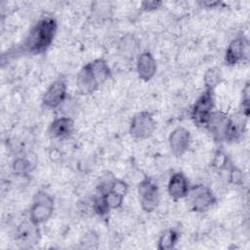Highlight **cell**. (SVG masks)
Segmentation results:
<instances>
[{"instance_id":"obj_25","label":"cell","mask_w":250,"mask_h":250,"mask_svg":"<svg viewBox=\"0 0 250 250\" xmlns=\"http://www.w3.org/2000/svg\"><path fill=\"white\" fill-rule=\"evenodd\" d=\"M94 211H95V214L99 216H105L110 211L102 194H99L94 198Z\"/></svg>"},{"instance_id":"obj_13","label":"cell","mask_w":250,"mask_h":250,"mask_svg":"<svg viewBox=\"0 0 250 250\" xmlns=\"http://www.w3.org/2000/svg\"><path fill=\"white\" fill-rule=\"evenodd\" d=\"M157 63L153 55L148 52H143L139 55L137 60V72L141 80L147 82L156 73Z\"/></svg>"},{"instance_id":"obj_29","label":"cell","mask_w":250,"mask_h":250,"mask_svg":"<svg viewBox=\"0 0 250 250\" xmlns=\"http://www.w3.org/2000/svg\"><path fill=\"white\" fill-rule=\"evenodd\" d=\"M200 4L206 8H216L217 6H220V1H203L200 2Z\"/></svg>"},{"instance_id":"obj_22","label":"cell","mask_w":250,"mask_h":250,"mask_svg":"<svg viewBox=\"0 0 250 250\" xmlns=\"http://www.w3.org/2000/svg\"><path fill=\"white\" fill-rule=\"evenodd\" d=\"M94 198L95 196H87L80 199L77 202L78 210L85 216H91L95 214L94 211Z\"/></svg>"},{"instance_id":"obj_2","label":"cell","mask_w":250,"mask_h":250,"mask_svg":"<svg viewBox=\"0 0 250 250\" xmlns=\"http://www.w3.org/2000/svg\"><path fill=\"white\" fill-rule=\"evenodd\" d=\"M111 76V69L104 59H96L81 67L77 74L76 86L82 95L97 91Z\"/></svg>"},{"instance_id":"obj_6","label":"cell","mask_w":250,"mask_h":250,"mask_svg":"<svg viewBox=\"0 0 250 250\" xmlns=\"http://www.w3.org/2000/svg\"><path fill=\"white\" fill-rule=\"evenodd\" d=\"M155 129L156 122L152 113L149 111H140L132 117L129 133L136 140H146L152 136Z\"/></svg>"},{"instance_id":"obj_21","label":"cell","mask_w":250,"mask_h":250,"mask_svg":"<svg viewBox=\"0 0 250 250\" xmlns=\"http://www.w3.org/2000/svg\"><path fill=\"white\" fill-rule=\"evenodd\" d=\"M108 206V208L110 210H113V209H117L119 207L122 206L123 204V201H124V198L125 196L116 192V191H113V190H110L104 194H102Z\"/></svg>"},{"instance_id":"obj_14","label":"cell","mask_w":250,"mask_h":250,"mask_svg":"<svg viewBox=\"0 0 250 250\" xmlns=\"http://www.w3.org/2000/svg\"><path fill=\"white\" fill-rule=\"evenodd\" d=\"M74 129V121L67 116H61L52 121L48 134L53 139H65L69 137Z\"/></svg>"},{"instance_id":"obj_20","label":"cell","mask_w":250,"mask_h":250,"mask_svg":"<svg viewBox=\"0 0 250 250\" xmlns=\"http://www.w3.org/2000/svg\"><path fill=\"white\" fill-rule=\"evenodd\" d=\"M13 168V172L21 177H26L30 174V172L32 171V166H31V162L24 158V157H19L17 158L12 165Z\"/></svg>"},{"instance_id":"obj_12","label":"cell","mask_w":250,"mask_h":250,"mask_svg":"<svg viewBox=\"0 0 250 250\" xmlns=\"http://www.w3.org/2000/svg\"><path fill=\"white\" fill-rule=\"evenodd\" d=\"M247 118H248V115L244 114L241 110L237 114L231 117H229L226 134H225L226 142L238 141L242 137L246 129Z\"/></svg>"},{"instance_id":"obj_28","label":"cell","mask_w":250,"mask_h":250,"mask_svg":"<svg viewBox=\"0 0 250 250\" xmlns=\"http://www.w3.org/2000/svg\"><path fill=\"white\" fill-rule=\"evenodd\" d=\"M161 5H162V2L158 1V0H146L141 3L142 9L146 12L156 10V9L160 8Z\"/></svg>"},{"instance_id":"obj_7","label":"cell","mask_w":250,"mask_h":250,"mask_svg":"<svg viewBox=\"0 0 250 250\" xmlns=\"http://www.w3.org/2000/svg\"><path fill=\"white\" fill-rule=\"evenodd\" d=\"M138 193L140 196V203L144 211L150 213L157 208L160 193L159 188L153 180L145 176L144 180H142L138 186Z\"/></svg>"},{"instance_id":"obj_26","label":"cell","mask_w":250,"mask_h":250,"mask_svg":"<svg viewBox=\"0 0 250 250\" xmlns=\"http://www.w3.org/2000/svg\"><path fill=\"white\" fill-rule=\"evenodd\" d=\"M243 181L242 171L237 167L231 165L229 168V182L234 185H241Z\"/></svg>"},{"instance_id":"obj_1","label":"cell","mask_w":250,"mask_h":250,"mask_svg":"<svg viewBox=\"0 0 250 250\" xmlns=\"http://www.w3.org/2000/svg\"><path fill=\"white\" fill-rule=\"evenodd\" d=\"M58 29V23L53 17L40 19L25 37L22 49L30 55H39L46 52L52 45Z\"/></svg>"},{"instance_id":"obj_16","label":"cell","mask_w":250,"mask_h":250,"mask_svg":"<svg viewBox=\"0 0 250 250\" xmlns=\"http://www.w3.org/2000/svg\"><path fill=\"white\" fill-rule=\"evenodd\" d=\"M40 237V230L38 225L33 224L29 219L22 222L17 229V238L22 244L31 245L36 243Z\"/></svg>"},{"instance_id":"obj_9","label":"cell","mask_w":250,"mask_h":250,"mask_svg":"<svg viewBox=\"0 0 250 250\" xmlns=\"http://www.w3.org/2000/svg\"><path fill=\"white\" fill-rule=\"evenodd\" d=\"M169 146L172 153L176 157L183 156L189 148L191 143L190 132L183 127L179 126L175 128L169 135Z\"/></svg>"},{"instance_id":"obj_11","label":"cell","mask_w":250,"mask_h":250,"mask_svg":"<svg viewBox=\"0 0 250 250\" xmlns=\"http://www.w3.org/2000/svg\"><path fill=\"white\" fill-rule=\"evenodd\" d=\"M190 186L188 178L183 172L174 173L168 182V193L174 200H179L187 197Z\"/></svg>"},{"instance_id":"obj_19","label":"cell","mask_w":250,"mask_h":250,"mask_svg":"<svg viewBox=\"0 0 250 250\" xmlns=\"http://www.w3.org/2000/svg\"><path fill=\"white\" fill-rule=\"evenodd\" d=\"M222 71L219 67L215 66V67H211L209 69H207V71L204 74V86L205 89H209V90H215V88L221 83L222 81Z\"/></svg>"},{"instance_id":"obj_27","label":"cell","mask_w":250,"mask_h":250,"mask_svg":"<svg viewBox=\"0 0 250 250\" xmlns=\"http://www.w3.org/2000/svg\"><path fill=\"white\" fill-rule=\"evenodd\" d=\"M128 189H129V186L128 184L123 181V180H120V179H116L114 184H113V187L111 188V190L113 191H116L124 196H126L127 192H128Z\"/></svg>"},{"instance_id":"obj_17","label":"cell","mask_w":250,"mask_h":250,"mask_svg":"<svg viewBox=\"0 0 250 250\" xmlns=\"http://www.w3.org/2000/svg\"><path fill=\"white\" fill-rule=\"evenodd\" d=\"M180 238V233L174 229H166L159 237L157 241V249L159 250H171L175 248Z\"/></svg>"},{"instance_id":"obj_10","label":"cell","mask_w":250,"mask_h":250,"mask_svg":"<svg viewBox=\"0 0 250 250\" xmlns=\"http://www.w3.org/2000/svg\"><path fill=\"white\" fill-rule=\"evenodd\" d=\"M247 50H248V41L244 37H236L231 40L229 44L226 54H225V62L229 65H234L238 62H243L247 58Z\"/></svg>"},{"instance_id":"obj_18","label":"cell","mask_w":250,"mask_h":250,"mask_svg":"<svg viewBox=\"0 0 250 250\" xmlns=\"http://www.w3.org/2000/svg\"><path fill=\"white\" fill-rule=\"evenodd\" d=\"M117 178L111 171H104L99 178L96 184V189L99 194H104L111 190L113 184Z\"/></svg>"},{"instance_id":"obj_24","label":"cell","mask_w":250,"mask_h":250,"mask_svg":"<svg viewBox=\"0 0 250 250\" xmlns=\"http://www.w3.org/2000/svg\"><path fill=\"white\" fill-rule=\"evenodd\" d=\"M229 165V157L227 153L223 150H217L214 154L211 166L217 170H223Z\"/></svg>"},{"instance_id":"obj_3","label":"cell","mask_w":250,"mask_h":250,"mask_svg":"<svg viewBox=\"0 0 250 250\" xmlns=\"http://www.w3.org/2000/svg\"><path fill=\"white\" fill-rule=\"evenodd\" d=\"M55 202L53 197L46 191H37L32 200L28 219L35 225H40L48 221L53 215Z\"/></svg>"},{"instance_id":"obj_23","label":"cell","mask_w":250,"mask_h":250,"mask_svg":"<svg viewBox=\"0 0 250 250\" xmlns=\"http://www.w3.org/2000/svg\"><path fill=\"white\" fill-rule=\"evenodd\" d=\"M120 49L126 56L133 55L137 49L135 37L133 35H126L123 38H121Z\"/></svg>"},{"instance_id":"obj_15","label":"cell","mask_w":250,"mask_h":250,"mask_svg":"<svg viewBox=\"0 0 250 250\" xmlns=\"http://www.w3.org/2000/svg\"><path fill=\"white\" fill-rule=\"evenodd\" d=\"M229 121V116L222 111H214L206 124V128L213 135L215 140L219 142L225 141L226 129Z\"/></svg>"},{"instance_id":"obj_4","label":"cell","mask_w":250,"mask_h":250,"mask_svg":"<svg viewBox=\"0 0 250 250\" xmlns=\"http://www.w3.org/2000/svg\"><path fill=\"white\" fill-rule=\"evenodd\" d=\"M189 209L192 212L203 213L208 211L217 201L212 189L205 185L190 187L187 195Z\"/></svg>"},{"instance_id":"obj_8","label":"cell","mask_w":250,"mask_h":250,"mask_svg":"<svg viewBox=\"0 0 250 250\" xmlns=\"http://www.w3.org/2000/svg\"><path fill=\"white\" fill-rule=\"evenodd\" d=\"M67 94V85L65 77L59 75L48 87L43 98L42 103L48 108H56L60 106L65 100Z\"/></svg>"},{"instance_id":"obj_5","label":"cell","mask_w":250,"mask_h":250,"mask_svg":"<svg viewBox=\"0 0 250 250\" xmlns=\"http://www.w3.org/2000/svg\"><path fill=\"white\" fill-rule=\"evenodd\" d=\"M214 91L205 89L195 101L191 109V119L197 126L205 127L214 110Z\"/></svg>"}]
</instances>
